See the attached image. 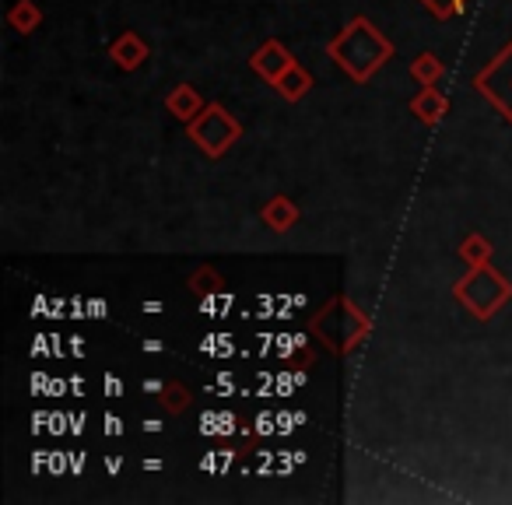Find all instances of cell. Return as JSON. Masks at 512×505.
<instances>
[{
    "mask_svg": "<svg viewBox=\"0 0 512 505\" xmlns=\"http://www.w3.org/2000/svg\"><path fill=\"white\" fill-rule=\"evenodd\" d=\"M327 53L355 81H369L393 53V43L369 22V18H355V22L344 29V36L327 46Z\"/></svg>",
    "mask_w": 512,
    "mask_h": 505,
    "instance_id": "cell-1",
    "label": "cell"
},
{
    "mask_svg": "<svg viewBox=\"0 0 512 505\" xmlns=\"http://www.w3.org/2000/svg\"><path fill=\"white\" fill-rule=\"evenodd\" d=\"M186 134H190V141H197V148L204 151V155L221 158L242 137V127L225 106L211 102V106H204V113H200L197 120L186 123Z\"/></svg>",
    "mask_w": 512,
    "mask_h": 505,
    "instance_id": "cell-2",
    "label": "cell"
},
{
    "mask_svg": "<svg viewBox=\"0 0 512 505\" xmlns=\"http://www.w3.org/2000/svg\"><path fill=\"white\" fill-rule=\"evenodd\" d=\"M295 64V57H292V50H288V46H281L278 39H267L264 46H260V50L253 53V57H249V67H253L256 74H260V78L264 81H278L281 74L288 71V67Z\"/></svg>",
    "mask_w": 512,
    "mask_h": 505,
    "instance_id": "cell-3",
    "label": "cell"
},
{
    "mask_svg": "<svg viewBox=\"0 0 512 505\" xmlns=\"http://www.w3.org/2000/svg\"><path fill=\"white\" fill-rule=\"evenodd\" d=\"M109 57H113V64L123 67V71H137V67L151 57V50L137 32H120V36L109 43Z\"/></svg>",
    "mask_w": 512,
    "mask_h": 505,
    "instance_id": "cell-4",
    "label": "cell"
},
{
    "mask_svg": "<svg viewBox=\"0 0 512 505\" xmlns=\"http://www.w3.org/2000/svg\"><path fill=\"white\" fill-rule=\"evenodd\" d=\"M165 109H169L176 120L190 123V120H197V116L204 113V99H200V92L193 85H176L169 92V99H165Z\"/></svg>",
    "mask_w": 512,
    "mask_h": 505,
    "instance_id": "cell-5",
    "label": "cell"
},
{
    "mask_svg": "<svg viewBox=\"0 0 512 505\" xmlns=\"http://www.w3.org/2000/svg\"><path fill=\"white\" fill-rule=\"evenodd\" d=\"M299 204H295L292 197H271L264 204V211H260V218H264L267 228H274V232H292L295 221H299Z\"/></svg>",
    "mask_w": 512,
    "mask_h": 505,
    "instance_id": "cell-6",
    "label": "cell"
},
{
    "mask_svg": "<svg viewBox=\"0 0 512 505\" xmlns=\"http://www.w3.org/2000/svg\"><path fill=\"white\" fill-rule=\"evenodd\" d=\"M309 88H313V74H309L306 67L299 64V60H295V64L288 67V71L281 74L278 81H274V92H278L285 102H299L302 95L309 92Z\"/></svg>",
    "mask_w": 512,
    "mask_h": 505,
    "instance_id": "cell-7",
    "label": "cell"
},
{
    "mask_svg": "<svg viewBox=\"0 0 512 505\" xmlns=\"http://www.w3.org/2000/svg\"><path fill=\"white\" fill-rule=\"evenodd\" d=\"M446 95L435 92V88H421V95H414L411 99V113L418 116L421 123H428V127H435V123L446 116Z\"/></svg>",
    "mask_w": 512,
    "mask_h": 505,
    "instance_id": "cell-8",
    "label": "cell"
},
{
    "mask_svg": "<svg viewBox=\"0 0 512 505\" xmlns=\"http://www.w3.org/2000/svg\"><path fill=\"white\" fill-rule=\"evenodd\" d=\"M8 25L15 32H22V36H32L43 25V8H39L36 0H18L8 11Z\"/></svg>",
    "mask_w": 512,
    "mask_h": 505,
    "instance_id": "cell-9",
    "label": "cell"
},
{
    "mask_svg": "<svg viewBox=\"0 0 512 505\" xmlns=\"http://www.w3.org/2000/svg\"><path fill=\"white\" fill-rule=\"evenodd\" d=\"M442 71H446V67H442V60L435 57V53H421V57L411 60V78L418 81L421 88H432L435 81L442 78Z\"/></svg>",
    "mask_w": 512,
    "mask_h": 505,
    "instance_id": "cell-10",
    "label": "cell"
},
{
    "mask_svg": "<svg viewBox=\"0 0 512 505\" xmlns=\"http://www.w3.org/2000/svg\"><path fill=\"white\" fill-rule=\"evenodd\" d=\"M221 274L214 271V267H197V271L190 274V292L197 295V299H211V295L221 292Z\"/></svg>",
    "mask_w": 512,
    "mask_h": 505,
    "instance_id": "cell-11",
    "label": "cell"
},
{
    "mask_svg": "<svg viewBox=\"0 0 512 505\" xmlns=\"http://www.w3.org/2000/svg\"><path fill=\"white\" fill-rule=\"evenodd\" d=\"M460 257L467 260L470 264V271H474V267H484L491 260V242L484 239V235H467V239L460 242Z\"/></svg>",
    "mask_w": 512,
    "mask_h": 505,
    "instance_id": "cell-12",
    "label": "cell"
},
{
    "mask_svg": "<svg viewBox=\"0 0 512 505\" xmlns=\"http://www.w3.org/2000/svg\"><path fill=\"white\" fill-rule=\"evenodd\" d=\"M190 390H186L183 383H176V379H172V383H165L162 390H158V404L165 407V411L169 414H183L186 407H190Z\"/></svg>",
    "mask_w": 512,
    "mask_h": 505,
    "instance_id": "cell-13",
    "label": "cell"
},
{
    "mask_svg": "<svg viewBox=\"0 0 512 505\" xmlns=\"http://www.w3.org/2000/svg\"><path fill=\"white\" fill-rule=\"evenodd\" d=\"M432 8L439 11V15H456V11L463 8V0H432Z\"/></svg>",
    "mask_w": 512,
    "mask_h": 505,
    "instance_id": "cell-14",
    "label": "cell"
},
{
    "mask_svg": "<svg viewBox=\"0 0 512 505\" xmlns=\"http://www.w3.org/2000/svg\"><path fill=\"white\" fill-rule=\"evenodd\" d=\"M162 421H158V418H148V421H144V432H162Z\"/></svg>",
    "mask_w": 512,
    "mask_h": 505,
    "instance_id": "cell-15",
    "label": "cell"
},
{
    "mask_svg": "<svg viewBox=\"0 0 512 505\" xmlns=\"http://www.w3.org/2000/svg\"><path fill=\"white\" fill-rule=\"evenodd\" d=\"M162 386H165V383H158V379H148V383H144V390H148V393H158Z\"/></svg>",
    "mask_w": 512,
    "mask_h": 505,
    "instance_id": "cell-16",
    "label": "cell"
}]
</instances>
